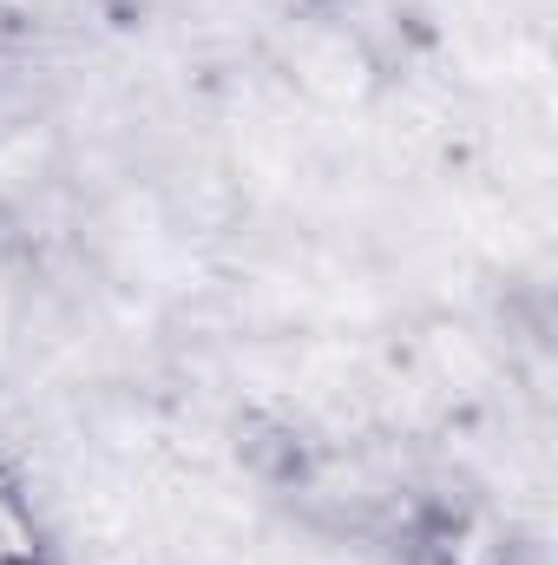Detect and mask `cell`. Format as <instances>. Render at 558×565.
Returning a JSON list of instances; mask_svg holds the SVG:
<instances>
[{
	"label": "cell",
	"mask_w": 558,
	"mask_h": 565,
	"mask_svg": "<svg viewBox=\"0 0 558 565\" xmlns=\"http://www.w3.org/2000/svg\"><path fill=\"white\" fill-rule=\"evenodd\" d=\"M296 79H302L315 99L348 106V99H362V93L375 86V60H368V46H362L355 26H315V33L296 46Z\"/></svg>",
	"instance_id": "1"
},
{
	"label": "cell",
	"mask_w": 558,
	"mask_h": 565,
	"mask_svg": "<svg viewBox=\"0 0 558 565\" xmlns=\"http://www.w3.org/2000/svg\"><path fill=\"white\" fill-rule=\"evenodd\" d=\"M0 565H46V533L7 473H0Z\"/></svg>",
	"instance_id": "2"
}]
</instances>
